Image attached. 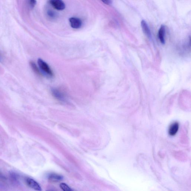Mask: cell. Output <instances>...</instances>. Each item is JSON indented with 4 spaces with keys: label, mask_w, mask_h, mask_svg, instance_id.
Returning a JSON list of instances; mask_svg holds the SVG:
<instances>
[{
    "label": "cell",
    "mask_w": 191,
    "mask_h": 191,
    "mask_svg": "<svg viewBox=\"0 0 191 191\" xmlns=\"http://www.w3.org/2000/svg\"><path fill=\"white\" fill-rule=\"evenodd\" d=\"M38 64L40 70L45 75L50 77L54 76L53 72L48 64L41 59L38 60Z\"/></svg>",
    "instance_id": "cell-1"
},
{
    "label": "cell",
    "mask_w": 191,
    "mask_h": 191,
    "mask_svg": "<svg viewBox=\"0 0 191 191\" xmlns=\"http://www.w3.org/2000/svg\"><path fill=\"white\" fill-rule=\"evenodd\" d=\"M51 92L53 96L57 100L61 102H65L66 100V96L63 92L57 89H52Z\"/></svg>",
    "instance_id": "cell-2"
},
{
    "label": "cell",
    "mask_w": 191,
    "mask_h": 191,
    "mask_svg": "<svg viewBox=\"0 0 191 191\" xmlns=\"http://www.w3.org/2000/svg\"><path fill=\"white\" fill-rule=\"evenodd\" d=\"M50 4L55 9L57 10L61 11L65 9V3L62 0H50Z\"/></svg>",
    "instance_id": "cell-3"
},
{
    "label": "cell",
    "mask_w": 191,
    "mask_h": 191,
    "mask_svg": "<svg viewBox=\"0 0 191 191\" xmlns=\"http://www.w3.org/2000/svg\"><path fill=\"white\" fill-rule=\"evenodd\" d=\"M26 182L27 185L31 188L37 191L42 190L39 184L34 179L30 178H27L26 179Z\"/></svg>",
    "instance_id": "cell-4"
},
{
    "label": "cell",
    "mask_w": 191,
    "mask_h": 191,
    "mask_svg": "<svg viewBox=\"0 0 191 191\" xmlns=\"http://www.w3.org/2000/svg\"><path fill=\"white\" fill-rule=\"evenodd\" d=\"M69 22L71 27L75 29H79L82 26L81 19L76 17H71L69 19Z\"/></svg>",
    "instance_id": "cell-5"
},
{
    "label": "cell",
    "mask_w": 191,
    "mask_h": 191,
    "mask_svg": "<svg viewBox=\"0 0 191 191\" xmlns=\"http://www.w3.org/2000/svg\"><path fill=\"white\" fill-rule=\"evenodd\" d=\"M165 26L162 25L160 28L158 33V36L159 40L161 43L162 44H165Z\"/></svg>",
    "instance_id": "cell-6"
},
{
    "label": "cell",
    "mask_w": 191,
    "mask_h": 191,
    "mask_svg": "<svg viewBox=\"0 0 191 191\" xmlns=\"http://www.w3.org/2000/svg\"><path fill=\"white\" fill-rule=\"evenodd\" d=\"M141 25L143 32L148 38L150 39H151V33L147 23L144 20H142L141 22Z\"/></svg>",
    "instance_id": "cell-7"
},
{
    "label": "cell",
    "mask_w": 191,
    "mask_h": 191,
    "mask_svg": "<svg viewBox=\"0 0 191 191\" xmlns=\"http://www.w3.org/2000/svg\"><path fill=\"white\" fill-rule=\"evenodd\" d=\"M179 125L178 123L175 122L172 123L169 128V134L171 136L175 135L179 130Z\"/></svg>",
    "instance_id": "cell-8"
},
{
    "label": "cell",
    "mask_w": 191,
    "mask_h": 191,
    "mask_svg": "<svg viewBox=\"0 0 191 191\" xmlns=\"http://www.w3.org/2000/svg\"><path fill=\"white\" fill-rule=\"evenodd\" d=\"M48 179L52 182H57L62 180L63 177L62 176L58 174L52 173L49 174L48 176Z\"/></svg>",
    "instance_id": "cell-9"
},
{
    "label": "cell",
    "mask_w": 191,
    "mask_h": 191,
    "mask_svg": "<svg viewBox=\"0 0 191 191\" xmlns=\"http://www.w3.org/2000/svg\"><path fill=\"white\" fill-rule=\"evenodd\" d=\"M30 65L33 70L36 74H38V75H41L40 71H39V68H37V65H36V64L34 62H30Z\"/></svg>",
    "instance_id": "cell-10"
},
{
    "label": "cell",
    "mask_w": 191,
    "mask_h": 191,
    "mask_svg": "<svg viewBox=\"0 0 191 191\" xmlns=\"http://www.w3.org/2000/svg\"><path fill=\"white\" fill-rule=\"evenodd\" d=\"M60 187L62 189V190L64 191H73L66 184L64 183H61L60 184Z\"/></svg>",
    "instance_id": "cell-11"
},
{
    "label": "cell",
    "mask_w": 191,
    "mask_h": 191,
    "mask_svg": "<svg viewBox=\"0 0 191 191\" xmlns=\"http://www.w3.org/2000/svg\"><path fill=\"white\" fill-rule=\"evenodd\" d=\"M36 4V0H30V4L32 8H33L35 6Z\"/></svg>",
    "instance_id": "cell-12"
},
{
    "label": "cell",
    "mask_w": 191,
    "mask_h": 191,
    "mask_svg": "<svg viewBox=\"0 0 191 191\" xmlns=\"http://www.w3.org/2000/svg\"><path fill=\"white\" fill-rule=\"evenodd\" d=\"M101 1L104 4L107 5H111L113 2V0H101Z\"/></svg>",
    "instance_id": "cell-13"
},
{
    "label": "cell",
    "mask_w": 191,
    "mask_h": 191,
    "mask_svg": "<svg viewBox=\"0 0 191 191\" xmlns=\"http://www.w3.org/2000/svg\"><path fill=\"white\" fill-rule=\"evenodd\" d=\"M48 14L49 16H51V17H54L55 16V13H54L53 11H49L48 12Z\"/></svg>",
    "instance_id": "cell-14"
},
{
    "label": "cell",
    "mask_w": 191,
    "mask_h": 191,
    "mask_svg": "<svg viewBox=\"0 0 191 191\" xmlns=\"http://www.w3.org/2000/svg\"><path fill=\"white\" fill-rule=\"evenodd\" d=\"M1 60V56H0V61Z\"/></svg>",
    "instance_id": "cell-15"
}]
</instances>
